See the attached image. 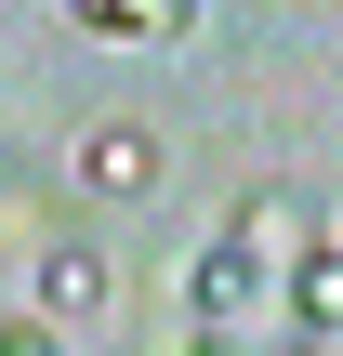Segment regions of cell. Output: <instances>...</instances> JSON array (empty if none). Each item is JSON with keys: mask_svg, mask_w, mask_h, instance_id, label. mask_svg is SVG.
Returning a JSON list of instances; mask_svg holds the SVG:
<instances>
[{"mask_svg": "<svg viewBox=\"0 0 343 356\" xmlns=\"http://www.w3.org/2000/svg\"><path fill=\"white\" fill-rule=\"evenodd\" d=\"M79 26H132V40H185L198 26V0H66Z\"/></svg>", "mask_w": 343, "mask_h": 356, "instance_id": "6", "label": "cell"}, {"mask_svg": "<svg viewBox=\"0 0 343 356\" xmlns=\"http://www.w3.org/2000/svg\"><path fill=\"white\" fill-rule=\"evenodd\" d=\"M106 291H119V264L93 238H40V317H93Z\"/></svg>", "mask_w": 343, "mask_h": 356, "instance_id": "3", "label": "cell"}, {"mask_svg": "<svg viewBox=\"0 0 343 356\" xmlns=\"http://www.w3.org/2000/svg\"><path fill=\"white\" fill-rule=\"evenodd\" d=\"M185 356H238V343H225V317H198V343H185Z\"/></svg>", "mask_w": 343, "mask_h": 356, "instance_id": "8", "label": "cell"}, {"mask_svg": "<svg viewBox=\"0 0 343 356\" xmlns=\"http://www.w3.org/2000/svg\"><path fill=\"white\" fill-rule=\"evenodd\" d=\"M0 356H66V317H0Z\"/></svg>", "mask_w": 343, "mask_h": 356, "instance_id": "7", "label": "cell"}, {"mask_svg": "<svg viewBox=\"0 0 343 356\" xmlns=\"http://www.w3.org/2000/svg\"><path fill=\"white\" fill-rule=\"evenodd\" d=\"M291 330H304V343H330V330H343V251H330V238L291 264Z\"/></svg>", "mask_w": 343, "mask_h": 356, "instance_id": "4", "label": "cell"}, {"mask_svg": "<svg viewBox=\"0 0 343 356\" xmlns=\"http://www.w3.org/2000/svg\"><path fill=\"white\" fill-rule=\"evenodd\" d=\"M264 356H330V343H304V330H291V343H264Z\"/></svg>", "mask_w": 343, "mask_h": 356, "instance_id": "9", "label": "cell"}, {"mask_svg": "<svg viewBox=\"0 0 343 356\" xmlns=\"http://www.w3.org/2000/svg\"><path fill=\"white\" fill-rule=\"evenodd\" d=\"M79 185H93V198H159V185H172V145H159L145 119H93V132H79Z\"/></svg>", "mask_w": 343, "mask_h": 356, "instance_id": "1", "label": "cell"}, {"mask_svg": "<svg viewBox=\"0 0 343 356\" xmlns=\"http://www.w3.org/2000/svg\"><path fill=\"white\" fill-rule=\"evenodd\" d=\"M251 277H264V251L212 238V251H198V317H238V304H251Z\"/></svg>", "mask_w": 343, "mask_h": 356, "instance_id": "5", "label": "cell"}, {"mask_svg": "<svg viewBox=\"0 0 343 356\" xmlns=\"http://www.w3.org/2000/svg\"><path fill=\"white\" fill-rule=\"evenodd\" d=\"M225 238L264 251V264H304V251H317V185H251V198L225 211Z\"/></svg>", "mask_w": 343, "mask_h": 356, "instance_id": "2", "label": "cell"}]
</instances>
